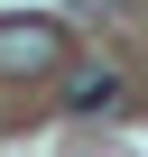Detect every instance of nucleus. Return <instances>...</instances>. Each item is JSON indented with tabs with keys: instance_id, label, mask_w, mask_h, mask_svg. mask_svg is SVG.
<instances>
[{
	"instance_id": "3",
	"label": "nucleus",
	"mask_w": 148,
	"mask_h": 157,
	"mask_svg": "<svg viewBox=\"0 0 148 157\" xmlns=\"http://www.w3.org/2000/svg\"><path fill=\"white\" fill-rule=\"evenodd\" d=\"M139 0H74V19H130Z\"/></svg>"
},
{
	"instance_id": "1",
	"label": "nucleus",
	"mask_w": 148,
	"mask_h": 157,
	"mask_svg": "<svg viewBox=\"0 0 148 157\" xmlns=\"http://www.w3.org/2000/svg\"><path fill=\"white\" fill-rule=\"evenodd\" d=\"M65 65V19H28V10H0V74L10 83H37V74Z\"/></svg>"
},
{
	"instance_id": "2",
	"label": "nucleus",
	"mask_w": 148,
	"mask_h": 157,
	"mask_svg": "<svg viewBox=\"0 0 148 157\" xmlns=\"http://www.w3.org/2000/svg\"><path fill=\"white\" fill-rule=\"evenodd\" d=\"M65 111H120V74L102 65V74H74L65 83Z\"/></svg>"
}]
</instances>
